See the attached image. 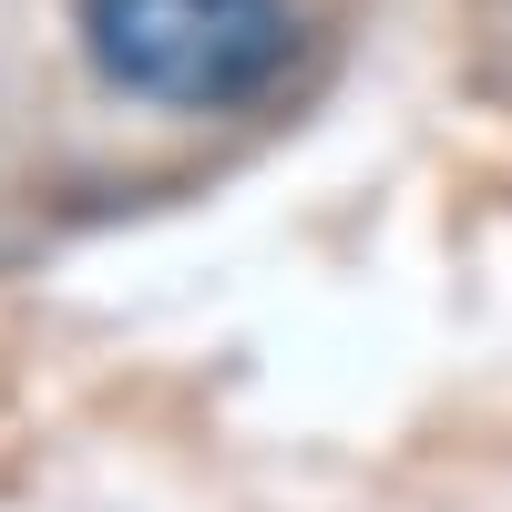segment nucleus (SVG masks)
I'll use <instances>...</instances> for the list:
<instances>
[{"label":"nucleus","mask_w":512,"mask_h":512,"mask_svg":"<svg viewBox=\"0 0 512 512\" xmlns=\"http://www.w3.org/2000/svg\"><path fill=\"white\" fill-rule=\"evenodd\" d=\"M72 21L113 93L164 113H226L267 93L297 41L287 0H72Z\"/></svg>","instance_id":"1"}]
</instances>
